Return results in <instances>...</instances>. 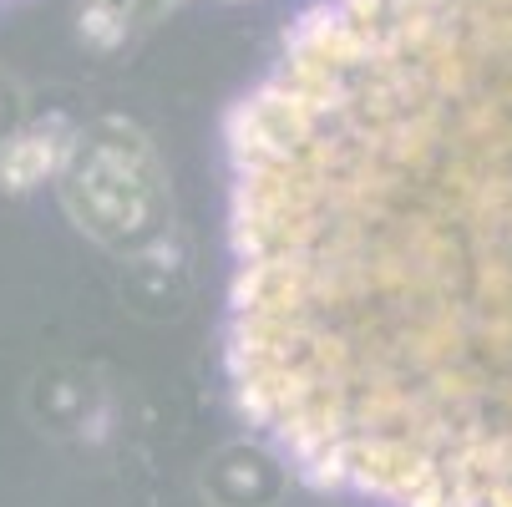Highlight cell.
I'll list each match as a JSON object with an SVG mask.
<instances>
[{
    "label": "cell",
    "mask_w": 512,
    "mask_h": 507,
    "mask_svg": "<svg viewBox=\"0 0 512 507\" xmlns=\"http://www.w3.org/2000/svg\"><path fill=\"white\" fill-rule=\"evenodd\" d=\"M229 376L310 482L512 507V0H325L229 127Z\"/></svg>",
    "instance_id": "1"
}]
</instances>
